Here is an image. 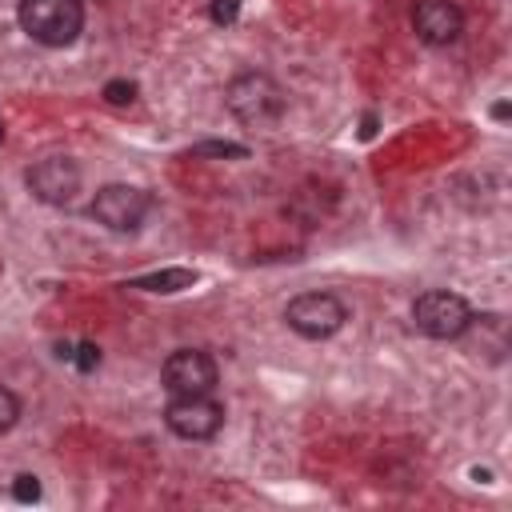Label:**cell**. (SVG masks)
Instances as JSON below:
<instances>
[{
    "label": "cell",
    "mask_w": 512,
    "mask_h": 512,
    "mask_svg": "<svg viewBox=\"0 0 512 512\" xmlns=\"http://www.w3.org/2000/svg\"><path fill=\"white\" fill-rule=\"evenodd\" d=\"M224 104H228V112L236 120L256 124V128H268V124H276L284 116L288 96H284V88L272 76H264V72H240V76L228 80Z\"/></svg>",
    "instance_id": "6da1fadb"
},
{
    "label": "cell",
    "mask_w": 512,
    "mask_h": 512,
    "mask_svg": "<svg viewBox=\"0 0 512 512\" xmlns=\"http://www.w3.org/2000/svg\"><path fill=\"white\" fill-rule=\"evenodd\" d=\"M20 28L44 44V48H64L80 36L84 28V4L80 0H20L16 8Z\"/></svg>",
    "instance_id": "7a4b0ae2"
},
{
    "label": "cell",
    "mask_w": 512,
    "mask_h": 512,
    "mask_svg": "<svg viewBox=\"0 0 512 512\" xmlns=\"http://www.w3.org/2000/svg\"><path fill=\"white\" fill-rule=\"evenodd\" d=\"M412 324H416L424 336H432V340H456V336L468 332L472 308H468L464 296L444 292V288H432V292L416 296V304H412Z\"/></svg>",
    "instance_id": "3957f363"
},
{
    "label": "cell",
    "mask_w": 512,
    "mask_h": 512,
    "mask_svg": "<svg viewBox=\"0 0 512 512\" xmlns=\"http://www.w3.org/2000/svg\"><path fill=\"white\" fill-rule=\"evenodd\" d=\"M284 320H288V328H292L296 336H304V340H328L332 332L344 328L348 308H344L332 292H304V296L288 300Z\"/></svg>",
    "instance_id": "277c9868"
},
{
    "label": "cell",
    "mask_w": 512,
    "mask_h": 512,
    "mask_svg": "<svg viewBox=\"0 0 512 512\" xmlns=\"http://www.w3.org/2000/svg\"><path fill=\"white\" fill-rule=\"evenodd\" d=\"M148 208H152V196L136 184H104L88 204L92 220H100L112 232H136L144 224Z\"/></svg>",
    "instance_id": "5b68a950"
},
{
    "label": "cell",
    "mask_w": 512,
    "mask_h": 512,
    "mask_svg": "<svg viewBox=\"0 0 512 512\" xmlns=\"http://www.w3.org/2000/svg\"><path fill=\"white\" fill-rule=\"evenodd\" d=\"M164 424L180 440H212L220 432V424H224V408L212 400V392L172 396L168 408H164Z\"/></svg>",
    "instance_id": "8992f818"
},
{
    "label": "cell",
    "mask_w": 512,
    "mask_h": 512,
    "mask_svg": "<svg viewBox=\"0 0 512 512\" xmlns=\"http://www.w3.org/2000/svg\"><path fill=\"white\" fill-rule=\"evenodd\" d=\"M164 388L172 396H200L216 388V360L200 348H180L164 360Z\"/></svg>",
    "instance_id": "52a82bcc"
},
{
    "label": "cell",
    "mask_w": 512,
    "mask_h": 512,
    "mask_svg": "<svg viewBox=\"0 0 512 512\" xmlns=\"http://www.w3.org/2000/svg\"><path fill=\"white\" fill-rule=\"evenodd\" d=\"M24 184L44 204H68L80 192V164L68 160V156H44L28 168Z\"/></svg>",
    "instance_id": "ba28073f"
},
{
    "label": "cell",
    "mask_w": 512,
    "mask_h": 512,
    "mask_svg": "<svg viewBox=\"0 0 512 512\" xmlns=\"http://www.w3.org/2000/svg\"><path fill=\"white\" fill-rule=\"evenodd\" d=\"M412 28L424 44L444 48L452 40H460L464 32V12L452 0H416L412 4Z\"/></svg>",
    "instance_id": "9c48e42d"
},
{
    "label": "cell",
    "mask_w": 512,
    "mask_h": 512,
    "mask_svg": "<svg viewBox=\"0 0 512 512\" xmlns=\"http://www.w3.org/2000/svg\"><path fill=\"white\" fill-rule=\"evenodd\" d=\"M196 284V272L192 268H164V272H148V276H136L132 280V288H140V292H184V288H192Z\"/></svg>",
    "instance_id": "30bf717a"
},
{
    "label": "cell",
    "mask_w": 512,
    "mask_h": 512,
    "mask_svg": "<svg viewBox=\"0 0 512 512\" xmlns=\"http://www.w3.org/2000/svg\"><path fill=\"white\" fill-rule=\"evenodd\" d=\"M16 420H20V400H16V392H8L0 384V432L16 428Z\"/></svg>",
    "instance_id": "8fae6325"
},
{
    "label": "cell",
    "mask_w": 512,
    "mask_h": 512,
    "mask_svg": "<svg viewBox=\"0 0 512 512\" xmlns=\"http://www.w3.org/2000/svg\"><path fill=\"white\" fill-rule=\"evenodd\" d=\"M104 100L108 104H132L136 100V84L132 80H108L104 84Z\"/></svg>",
    "instance_id": "7c38bea8"
},
{
    "label": "cell",
    "mask_w": 512,
    "mask_h": 512,
    "mask_svg": "<svg viewBox=\"0 0 512 512\" xmlns=\"http://www.w3.org/2000/svg\"><path fill=\"white\" fill-rule=\"evenodd\" d=\"M208 16H212V24H232L240 16V0H212Z\"/></svg>",
    "instance_id": "4fadbf2b"
},
{
    "label": "cell",
    "mask_w": 512,
    "mask_h": 512,
    "mask_svg": "<svg viewBox=\"0 0 512 512\" xmlns=\"http://www.w3.org/2000/svg\"><path fill=\"white\" fill-rule=\"evenodd\" d=\"M196 152H208V156H236V160H240V156H248V148H244V144H228V140H224V144H220V140H208V144H200Z\"/></svg>",
    "instance_id": "5bb4252c"
},
{
    "label": "cell",
    "mask_w": 512,
    "mask_h": 512,
    "mask_svg": "<svg viewBox=\"0 0 512 512\" xmlns=\"http://www.w3.org/2000/svg\"><path fill=\"white\" fill-rule=\"evenodd\" d=\"M72 360H76V368H80V372H92V368L100 364V348L84 340V344H80V348L72 352Z\"/></svg>",
    "instance_id": "9a60e30c"
},
{
    "label": "cell",
    "mask_w": 512,
    "mask_h": 512,
    "mask_svg": "<svg viewBox=\"0 0 512 512\" xmlns=\"http://www.w3.org/2000/svg\"><path fill=\"white\" fill-rule=\"evenodd\" d=\"M12 492H16V500H24V504H28V500H40V480H36V476H16V488H12Z\"/></svg>",
    "instance_id": "2e32d148"
},
{
    "label": "cell",
    "mask_w": 512,
    "mask_h": 512,
    "mask_svg": "<svg viewBox=\"0 0 512 512\" xmlns=\"http://www.w3.org/2000/svg\"><path fill=\"white\" fill-rule=\"evenodd\" d=\"M372 132H376V116H364V128H360V136H364V140H368V136H372Z\"/></svg>",
    "instance_id": "e0dca14e"
},
{
    "label": "cell",
    "mask_w": 512,
    "mask_h": 512,
    "mask_svg": "<svg viewBox=\"0 0 512 512\" xmlns=\"http://www.w3.org/2000/svg\"><path fill=\"white\" fill-rule=\"evenodd\" d=\"M0 144H4V124H0Z\"/></svg>",
    "instance_id": "ac0fdd59"
}]
</instances>
